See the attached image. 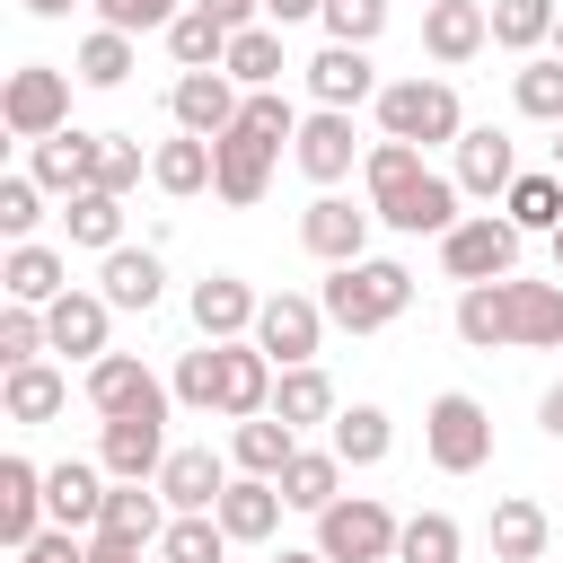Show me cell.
<instances>
[{
    "instance_id": "6da1fadb",
    "label": "cell",
    "mask_w": 563,
    "mask_h": 563,
    "mask_svg": "<svg viewBox=\"0 0 563 563\" xmlns=\"http://www.w3.org/2000/svg\"><path fill=\"white\" fill-rule=\"evenodd\" d=\"M361 185H369V211H378V229H396V238H449L466 211V194H457V176H440L422 150H405V141H369V158H361Z\"/></svg>"
},
{
    "instance_id": "7a4b0ae2",
    "label": "cell",
    "mask_w": 563,
    "mask_h": 563,
    "mask_svg": "<svg viewBox=\"0 0 563 563\" xmlns=\"http://www.w3.org/2000/svg\"><path fill=\"white\" fill-rule=\"evenodd\" d=\"M317 308H325V325H343V334H387V325L413 308V273H405L396 255L334 264L325 290H317Z\"/></svg>"
},
{
    "instance_id": "3957f363",
    "label": "cell",
    "mask_w": 563,
    "mask_h": 563,
    "mask_svg": "<svg viewBox=\"0 0 563 563\" xmlns=\"http://www.w3.org/2000/svg\"><path fill=\"white\" fill-rule=\"evenodd\" d=\"M378 141H405V150H457L466 141V106H457V88L449 79H387L378 88Z\"/></svg>"
},
{
    "instance_id": "277c9868",
    "label": "cell",
    "mask_w": 563,
    "mask_h": 563,
    "mask_svg": "<svg viewBox=\"0 0 563 563\" xmlns=\"http://www.w3.org/2000/svg\"><path fill=\"white\" fill-rule=\"evenodd\" d=\"M422 457H431L440 475H475V466H493V413H484L466 387L431 396V413H422Z\"/></svg>"
},
{
    "instance_id": "5b68a950",
    "label": "cell",
    "mask_w": 563,
    "mask_h": 563,
    "mask_svg": "<svg viewBox=\"0 0 563 563\" xmlns=\"http://www.w3.org/2000/svg\"><path fill=\"white\" fill-rule=\"evenodd\" d=\"M396 537H405V519H396L378 493H343V501L317 519V554H325V563H396Z\"/></svg>"
},
{
    "instance_id": "8992f818",
    "label": "cell",
    "mask_w": 563,
    "mask_h": 563,
    "mask_svg": "<svg viewBox=\"0 0 563 563\" xmlns=\"http://www.w3.org/2000/svg\"><path fill=\"white\" fill-rule=\"evenodd\" d=\"M440 273H449L457 290H475V282H510V273H519V229H510L501 211H466V220L440 238Z\"/></svg>"
},
{
    "instance_id": "52a82bcc",
    "label": "cell",
    "mask_w": 563,
    "mask_h": 563,
    "mask_svg": "<svg viewBox=\"0 0 563 563\" xmlns=\"http://www.w3.org/2000/svg\"><path fill=\"white\" fill-rule=\"evenodd\" d=\"M88 405H97V422H167L176 387H167L141 352H106V361L88 369Z\"/></svg>"
},
{
    "instance_id": "ba28073f",
    "label": "cell",
    "mask_w": 563,
    "mask_h": 563,
    "mask_svg": "<svg viewBox=\"0 0 563 563\" xmlns=\"http://www.w3.org/2000/svg\"><path fill=\"white\" fill-rule=\"evenodd\" d=\"M0 123H9L26 150L53 141V132H70V70H53V62H18L9 88H0Z\"/></svg>"
},
{
    "instance_id": "9c48e42d",
    "label": "cell",
    "mask_w": 563,
    "mask_h": 563,
    "mask_svg": "<svg viewBox=\"0 0 563 563\" xmlns=\"http://www.w3.org/2000/svg\"><path fill=\"white\" fill-rule=\"evenodd\" d=\"M246 343H255L273 369H308L317 343H325V308H317L308 290H264V317H255Z\"/></svg>"
},
{
    "instance_id": "30bf717a",
    "label": "cell",
    "mask_w": 563,
    "mask_h": 563,
    "mask_svg": "<svg viewBox=\"0 0 563 563\" xmlns=\"http://www.w3.org/2000/svg\"><path fill=\"white\" fill-rule=\"evenodd\" d=\"M290 158H299V176L317 185V194H334L361 158H369V141L352 132V114H334V106H308L299 114V141H290Z\"/></svg>"
},
{
    "instance_id": "8fae6325",
    "label": "cell",
    "mask_w": 563,
    "mask_h": 563,
    "mask_svg": "<svg viewBox=\"0 0 563 563\" xmlns=\"http://www.w3.org/2000/svg\"><path fill=\"white\" fill-rule=\"evenodd\" d=\"M238 106H246V88H238L229 70H176V88H167V114H176V132H194V141H220V132H238Z\"/></svg>"
},
{
    "instance_id": "7c38bea8",
    "label": "cell",
    "mask_w": 563,
    "mask_h": 563,
    "mask_svg": "<svg viewBox=\"0 0 563 563\" xmlns=\"http://www.w3.org/2000/svg\"><path fill=\"white\" fill-rule=\"evenodd\" d=\"M97 158H106V132H53V141H35L26 150V176L53 194V202H79V194H97Z\"/></svg>"
},
{
    "instance_id": "4fadbf2b",
    "label": "cell",
    "mask_w": 563,
    "mask_h": 563,
    "mask_svg": "<svg viewBox=\"0 0 563 563\" xmlns=\"http://www.w3.org/2000/svg\"><path fill=\"white\" fill-rule=\"evenodd\" d=\"M273 158H282V150H273L264 132H246V123L220 132V141H211V194H220L229 211H255L264 185H273Z\"/></svg>"
},
{
    "instance_id": "5bb4252c",
    "label": "cell",
    "mask_w": 563,
    "mask_h": 563,
    "mask_svg": "<svg viewBox=\"0 0 563 563\" xmlns=\"http://www.w3.org/2000/svg\"><path fill=\"white\" fill-rule=\"evenodd\" d=\"M369 229H378V211H361V202H343V194H317L308 211H299V246L334 273V264H361L369 255Z\"/></svg>"
},
{
    "instance_id": "9a60e30c",
    "label": "cell",
    "mask_w": 563,
    "mask_h": 563,
    "mask_svg": "<svg viewBox=\"0 0 563 563\" xmlns=\"http://www.w3.org/2000/svg\"><path fill=\"white\" fill-rule=\"evenodd\" d=\"M185 308H194V334H202V343H246L255 317H264V290L238 282V273H202V282L185 290Z\"/></svg>"
},
{
    "instance_id": "2e32d148",
    "label": "cell",
    "mask_w": 563,
    "mask_h": 563,
    "mask_svg": "<svg viewBox=\"0 0 563 563\" xmlns=\"http://www.w3.org/2000/svg\"><path fill=\"white\" fill-rule=\"evenodd\" d=\"M299 79H308V97L317 106H334V114H352V106H378V70H369V53L361 44H317L308 62H299Z\"/></svg>"
},
{
    "instance_id": "e0dca14e",
    "label": "cell",
    "mask_w": 563,
    "mask_h": 563,
    "mask_svg": "<svg viewBox=\"0 0 563 563\" xmlns=\"http://www.w3.org/2000/svg\"><path fill=\"white\" fill-rule=\"evenodd\" d=\"M449 176H457V194H466V202H493V211H501V194L519 185V141H510V132H493V123H466V141H457V167H449Z\"/></svg>"
},
{
    "instance_id": "ac0fdd59",
    "label": "cell",
    "mask_w": 563,
    "mask_h": 563,
    "mask_svg": "<svg viewBox=\"0 0 563 563\" xmlns=\"http://www.w3.org/2000/svg\"><path fill=\"white\" fill-rule=\"evenodd\" d=\"M106 325H114L106 290H79V282H70V290L44 308V334H53V352H62V361H79V369H97V361L114 352V343H106Z\"/></svg>"
},
{
    "instance_id": "d6986e66",
    "label": "cell",
    "mask_w": 563,
    "mask_h": 563,
    "mask_svg": "<svg viewBox=\"0 0 563 563\" xmlns=\"http://www.w3.org/2000/svg\"><path fill=\"white\" fill-rule=\"evenodd\" d=\"M97 290H106L114 317H150V308L167 299V264H158V246H114V255H97Z\"/></svg>"
},
{
    "instance_id": "ffe728a7",
    "label": "cell",
    "mask_w": 563,
    "mask_h": 563,
    "mask_svg": "<svg viewBox=\"0 0 563 563\" xmlns=\"http://www.w3.org/2000/svg\"><path fill=\"white\" fill-rule=\"evenodd\" d=\"M106 493H114V475H106L97 457H62V466H44V510H53V528H88V537H97Z\"/></svg>"
},
{
    "instance_id": "44dd1931",
    "label": "cell",
    "mask_w": 563,
    "mask_h": 563,
    "mask_svg": "<svg viewBox=\"0 0 563 563\" xmlns=\"http://www.w3.org/2000/svg\"><path fill=\"white\" fill-rule=\"evenodd\" d=\"M484 44H493V9H484V0H431V9H422V53H431L440 70H466Z\"/></svg>"
},
{
    "instance_id": "7402d4cb",
    "label": "cell",
    "mask_w": 563,
    "mask_h": 563,
    "mask_svg": "<svg viewBox=\"0 0 563 563\" xmlns=\"http://www.w3.org/2000/svg\"><path fill=\"white\" fill-rule=\"evenodd\" d=\"M229 457L220 449H167V466H158V501L185 519V510H220V493H229Z\"/></svg>"
},
{
    "instance_id": "603a6c76",
    "label": "cell",
    "mask_w": 563,
    "mask_h": 563,
    "mask_svg": "<svg viewBox=\"0 0 563 563\" xmlns=\"http://www.w3.org/2000/svg\"><path fill=\"white\" fill-rule=\"evenodd\" d=\"M44 528H53V510H44V466H35V457H0V545L26 554Z\"/></svg>"
},
{
    "instance_id": "cb8c5ba5",
    "label": "cell",
    "mask_w": 563,
    "mask_h": 563,
    "mask_svg": "<svg viewBox=\"0 0 563 563\" xmlns=\"http://www.w3.org/2000/svg\"><path fill=\"white\" fill-rule=\"evenodd\" d=\"M273 387H282V369H273L255 343H220V422L273 413Z\"/></svg>"
},
{
    "instance_id": "d4e9b609",
    "label": "cell",
    "mask_w": 563,
    "mask_h": 563,
    "mask_svg": "<svg viewBox=\"0 0 563 563\" xmlns=\"http://www.w3.org/2000/svg\"><path fill=\"white\" fill-rule=\"evenodd\" d=\"M282 484L273 475H229V493H220V528H229V545H273V528H282Z\"/></svg>"
},
{
    "instance_id": "484cf974",
    "label": "cell",
    "mask_w": 563,
    "mask_h": 563,
    "mask_svg": "<svg viewBox=\"0 0 563 563\" xmlns=\"http://www.w3.org/2000/svg\"><path fill=\"white\" fill-rule=\"evenodd\" d=\"M0 290H9V308H53V299L70 290V264H62V246H44V238L9 246V255H0Z\"/></svg>"
},
{
    "instance_id": "4316f807",
    "label": "cell",
    "mask_w": 563,
    "mask_h": 563,
    "mask_svg": "<svg viewBox=\"0 0 563 563\" xmlns=\"http://www.w3.org/2000/svg\"><path fill=\"white\" fill-rule=\"evenodd\" d=\"M97 466H106L114 484H158V466H167V422H106V431H97Z\"/></svg>"
},
{
    "instance_id": "83f0119b",
    "label": "cell",
    "mask_w": 563,
    "mask_h": 563,
    "mask_svg": "<svg viewBox=\"0 0 563 563\" xmlns=\"http://www.w3.org/2000/svg\"><path fill=\"white\" fill-rule=\"evenodd\" d=\"M510 352H563V282L510 273Z\"/></svg>"
},
{
    "instance_id": "f1b7e54d",
    "label": "cell",
    "mask_w": 563,
    "mask_h": 563,
    "mask_svg": "<svg viewBox=\"0 0 563 563\" xmlns=\"http://www.w3.org/2000/svg\"><path fill=\"white\" fill-rule=\"evenodd\" d=\"M70 405V378L53 369V361H26V369H0V413L18 422V431H35V422H53Z\"/></svg>"
},
{
    "instance_id": "f546056e",
    "label": "cell",
    "mask_w": 563,
    "mask_h": 563,
    "mask_svg": "<svg viewBox=\"0 0 563 563\" xmlns=\"http://www.w3.org/2000/svg\"><path fill=\"white\" fill-rule=\"evenodd\" d=\"M484 537H493V563H545V537H554V519H545V501H528V493H501Z\"/></svg>"
},
{
    "instance_id": "4dcf8cb0",
    "label": "cell",
    "mask_w": 563,
    "mask_h": 563,
    "mask_svg": "<svg viewBox=\"0 0 563 563\" xmlns=\"http://www.w3.org/2000/svg\"><path fill=\"white\" fill-rule=\"evenodd\" d=\"M343 475H352V466H343L334 449H308V440H299V457L282 466V501L308 510V519H325V510L343 501Z\"/></svg>"
},
{
    "instance_id": "1f68e13d",
    "label": "cell",
    "mask_w": 563,
    "mask_h": 563,
    "mask_svg": "<svg viewBox=\"0 0 563 563\" xmlns=\"http://www.w3.org/2000/svg\"><path fill=\"white\" fill-rule=\"evenodd\" d=\"M167 501H158V484H114L106 493V519H97V537H114V545H158L167 537Z\"/></svg>"
},
{
    "instance_id": "d6a6232c",
    "label": "cell",
    "mask_w": 563,
    "mask_h": 563,
    "mask_svg": "<svg viewBox=\"0 0 563 563\" xmlns=\"http://www.w3.org/2000/svg\"><path fill=\"white\" fill-rule=\"evenodd\" d=\"M290 457H299V431H290L282 413H255V422L229 431V466H238V475H273V484H282Z\"/></svg>"
},
{
    "instance_id": "836d02e7",
    "label": "cell",
    "mask_w": 563,
    "mask_h": 563,
    "mask_svg": "<svg viewBox=\"0 0 563 563\" xmlns=\"http://www.w3.org/2000/svg\"><path fill=\"white\" fill-rule=\"evenodd\" d=\"M501 220H510L519 238H554V229H563V176H554V167H519V185L501 194Z\"/></svg>"
},
{
    "instance_id": "e575fe53",
    "label": "cell",
    "mask_w": 563,
    "mask_h": 563,
    "mask_svg": "<svg viewBox=\"0 0 563 563\" xmlns=\"http://www.w3.org/2000/svg\"><path fill=\"white\" fill-rule=\"evenodd\" d=\"M150 185H158L167 202H194V194H211V141H194V132L158 141V150H150Z\"/></svg>"
},
{
    "instance_id": "d590c367",
    "label": "cell",
    "mask_w": 563,
    "mask_h": 563,
    "mask_svg": "<svg viewBox=\"0 0 563 563\" xmlns=\"http://www.w3.org/2000/svg\"><path fill=\"white\" fill-rule=\"evenodd\" d=\"M457 343L466 352H510V282L457 290Z\"/></svg>"
},
{
    "instance_id": "8d00e7d4",
    "label": "cell",
    "mask_w": 563,
    "mask_h": 563,
    "mask_svg": "<svg viewBox=\"0 0 563 563\" xmlns=\"http://www.w3.org/2000/svg\"><path fill=\"white\" fill-rule=\"evenodd\" d=\"M273 413L290 422V431H334V413H343V396H334V378L308 361V369H282V387H273Z\"/></svg>"
},
{
    "instance_id": "74e56055",
    "label": "cell",
    "mask_w": 563,
    "mask_h": 563,
    "mask_svg": "<svg viewBox=\"0 0 563 563\" xmlns=\"http://www.w3.org/2000/svg\"><path fill=\"white\" fill-rule=\"evenodd\" d=\"M325 449H334L343 466H387V449H396L387 405H343V413H334V431H325Z\"/></svg>"
},
{
    "instance_id": "f35d334b",
    "label": "cell",
    "mask_w": 563,
    "mask_h": 563,
    "mask_svg": "<svg viewBox=\"0 0 563 563\" xmlns=\"http://www.w3.org/2000/svg\"><path fill=\"white\" fill-rule=\"evenodd\" d=\"M132 70H141V44L114 35V26H88L79 53H70V79H79V88H123Z\"/></svg>"
},
{
    "instance_id": "ab89813d",
    "label": "cell",
    "mask_w": 563,
    "mask_h": 563,
    "mask_svg": "<svg viewBox=\"0 0 563 563\" xmlns=\"http://www.w3.org/2000/svg\"><path fill=\"white\" fill-rule=\"evenodd\" d=\"M220 70H229L246 97H255V88H282V70H290V62H282V26H238Z\"/></svg>"
},
{
    "instance_id": "60d3db41",
    "label": "cell",
    "mask_w": 563,
    "mask_h": 563,
    "mask_svg": "<svg viewBox=\"0 0 563 563\" xmlns=\"http://www.w3.org/2000/svg\"><path fill=\"white\" fill-rule=\"evenodd\" d=\"M554 18H563L554 0H493V44L528 62V53H545V44H554Z\"/></svg>"
},
{
    "instance_id": "b9f144b4",
    "label": "cell",
    "mask_w": 563,
    "mask_h": 563,
    "mask_svg": "<svg viewBox=\"0 0 563 563\" xmlns=\"http://www.w3.org/2000/svg\"><path fill=\"white\" fill-rule=\"evenodd\" d=\"M510 106H519L528 123H563V53H528V62L510 70Z\"/></svg>"
},
{
    "instance_id": "7bdbcfd3",
    "label": "cell",
    "mask_w": 563,
    "mask_h": 563,
    "mask_svg": "<svg viewBox=\"0 0 563 563\" xmlns=\"http://www.w3.org/2000/svg\"><path fill=\"white\" fill-rule=\"evenodd\" d=\"M62 229H70V246H88V255L132 246V238H123V202H114V194H79V202H62Z\"/></svg>"
},
{
    "instance_id": "ee69618b",
    "label": "cell",
    "mask_w": 563,
    "mask_h": 563,
    "mask_svg": "<svg viewBox=\"0 0 563 563\" xmlns=\"http://www.w3.org/2000/svg\"><path fill=\"white\" fill-rule=\"evenodd\" d=\"M167 62H176V70H220V62H229V26L202 18V9H185V18L167 26Z\"/></svg>"
},
{
    "instance_id": "f6af8a7d",
    "label": "cell",
    "mask_w": 563,
    "mask_h": 563,
    "mask_svg": "<svg viewBox=\"0 0 563 563\" xmlns=\"http://www.w3.org/2000/svg\"><path fill=\"white\" fill-rule=\"evenodd\" d=\"M457 554H466V528L449 510H413L396 537V563H457Z\"/></svg>"
},
{
    "instance_id": "bcb514c9",
    "label": "cell",
    "mask_w": 563,
    "mask_h": 563,
    "mask_svg": "<svg viewBox=\"0 0 563 563\" xmlns=\"http://www.w3.org/2000/svg\"><path fill=\"white\" fill-rule=\"evenodd\" d=\"M158 563H229V528H220L211 510H185V519H167Z\"/></svg>"
},
{
    "instance_id": "7dc6e473",
    "label": "cell",
    "mask_w": 563,
    "mask_h": 563,
    "mask_svg": "<svg viewBox=\"0 0 563 563\" xmlns=\"http://www.w3.org/2000/svg\"><path fill=\"white\" fill-rule=\"evenodd\" d=\"M88 9H97V26H114V35H132V44H141V35H167L194 0H88Z\"/></svg>"
},
{
    "instance_id": "c3c4849f",
    "label": "cell",
    "mask_w": 563,
    "mask_h": 563,
    "mask_svg": "<svg viewBox=\"0 0 563 563\" xmlns=\"http://www.w3.org/2000/svg\"><path fill=\"white\" fill-rule=\"evenodd\" d=\"M167 387H176V405H185V413H220V343H194V352L176 361V378H167Z\"/></svg>"
},
{
    "instance_id": "681fc988",
    "label": "cell",
    "mask_w": 563,
    "mask_h": 563,
    "mask_svg": "<svg viewBox=\"0 0 563 563\" xmlns=\"http://www.w3.org/2000/svg\"><path fill=\"white\" fill-rule=\"evenodd\" d=\"M317 26H325V44H361V53H369V44L387 35V0H325Z\"/></svg>"
},
{
    "instance_id": "f907efd6",
    "label": "cell",
    "mask_w": 563,
    "mask_h": 563,
    "mask_svg": "<svg viewBox=\"0 0 563 563\" xmlns=\"http://www.w3.org/2000/svg\"><path fill=\"white\" fill-rule=\"evenodd\" d=\"M35 220H44V185L18 167V176H0V238L9 246H26L35 238Z\"/></svg>"
},
{
    "instance_id": "816d5d0a",
    "label": "cell",
    "mask_w": 563,
    "mask_h": 563,
    "mask_svg": "<svg viewBox=\"0 0 563 563\" xmlns=\"http://www.w3.org/2000/svg\"><path fill=\"white\" fill-rule=\"evenodd\" d=\"M44 352H53L44 308H0V369H26V361H44Z\"/></svg>"
},
{
    "instance_id": "f5cc1de1",
    "label": "cell",
    "mask_w": 563,
    "mask_h": 563,
    "mask_svg": "<svg viewBox=\"0 0 563 563\" xmlns=\"http://www.w3.org/2000/svg\"><path fill=\"white\" fill-rule=\"evenodd\" d=\"M238 123H246V132H264L273 150H282V141H299V106H290L282 88H255V97L238 106Z\"/></svg>"
},
{
    "instance_id": "db71d44e",
    "label": "cell",
    "mask_w": 563,
    "mask_h": 563,
    "mask_svg": "<svg viewBox=\"0 0 563 563\" xmlns=\"http://www.w3.org/2000/svg\"><path fill=\"white\" fill-rule=\"evenodd\" d=\"M141 176H150L141 141H132V132H106V158H97V194H114V202H123V194H132Z\"/></svg>"
},
{
    "instance_id": "11a10c76",
    "label": "cell",
    "mask_w": 563,
    "mask_h": 563,
    "mask_svg": "<svg viewBox=\"0 0 563 563\" xmlns=\"http://www.w3.org/2000/svg\"><path fill=\"white\" fill-rule=\"evenodd\" d=\"M18 563H88V545H79V528H44Z\"/></svg>"
},
{
    "instance_id": "9f6ffc18",
    "label": "cell",
    "mask_w": 563,
    "mask_h": 563,
    "mask_svg": "<svg viewBox=\"0 0 563 563\" xmlns=\"http://www.w3.org/2000/svg\"><path fill=\"white\" fill-rule=\"evenodd\" d=\"M194 9H202V18H220L229 35H238V26H264V0H194Z\"/></svg>"
},
{
    "instance_id": "6f0895ef",
    "label": "cell",
    "mask_w": 563,
    "mask_h": 563,
    "mask_svg": "<svg viewBox=\"0 0 563 563\" xmlns=\"http://www.w3.org/2000/svg\"><path fill=\"white\" fill-rule=\"evenodd\" d=\"M325 18V0H264V26H308Z\"/></svg>"
},
{
    "instance_id": "680465c9",
    "label": "cell",
    "mask_w": 563,
    "mask_h": 563,
    "mask_svg": "<svg viewBox=\"0 0 563 563\" xmlns=\"http://www.w3.org/2000/svg\"><path fill=\"white\" fill-rule=\"evenodd\" d=\"M537 431H545V440H563V378L537 396Z\"/></svg>"
},
{
    "instance_id": "91938a15",
    "label": "cell",
    "mask_w": 563,
    "mask_h": 563,
    "mask_svg": "<svg viewBox=\"0 0 563 563\" xmlns=\"http://www.w3.org/2000/svg\"><path fill=\"white\" fill-rule=\"evenodd\" d=\"M150 545H114V537H88V563H141Z\"/></svg>"
},
{
    "instance_id": "94428289",
    "label": "cell",
    "mask_w": 563,
    "mask_h": 563,
    "mask_svg": "<svg viewBox=\"0 0 563 563\" xmlns=\"http://www.w3.org/2000/svg\"><path fill=\"white\" fill-rule=\"evenodd\" d=\"M18 9H26V18H70L79 0H18Z\"/></svg>"
},
{
    "instance_id": "6125c7cd",
    "label": "cell",
    "mask_w": 563,
    "mask_h": 563,
    "mask_svg": "<svg viewBox=\"0 0 563 563\" xmlns=\"http://www.w3.org/2000/svg\"><path fill=\"white\" fill-rule=\"evenodd\" d=\"M264 563H325L317 545H282V554H264Z\"/></svg>"
},
{
    "instance_id": "be15d7a7",
    "label": "cell",
    "mask_w": 563,
    "mask_h": 563,
    "mask_svg": "<svg viewBox=\"0 0 563 563\" xmlns=\"http://www.w3.org/2000/svg\"><path fill=\"white\" fill-rule=\"evenodd\" d=\"M545 255H554V282H563V229H554V238H545Z\"/></svg>"
},
{
    "instance_id": "e7e4bbea",
    "label": "cell",
    "mask_w": 563,
    "mask_h": 563,
    "mask_svg": "<svg viewBox=\"0 0 563 563\" xmlns=\"http://www.w3.org/2000/svg\"><path fill=\"white\" fill-rule=\"evenodd\" d=\"M545 167H554V176H563V123H554V158H545Z\"/></svg>"
},
{
    "instance_id": "03108f58",
    "label": "cell",
    "mask_w": 563,
    "mask_h": 563,
    "mask_svg": "<svg viewBox=\"0 0 563 563\" xmlns=\"http://www.w3.org/2000/svg\"><path fill=\"white\" fill-rule=\"evenodd\" d=\"M545 53H563V18H554V44H545Z\"/></svg>"
},
{
    "instance_id": "003e7915",
    "label": "cell",
    "mask_w": 563,
    "mask_h": 563,
    "mask_svg": "<svg viewBox=\"0 0 563 563\" xmlns=\"http://www.w3.org/2000/svg\"><path fill=\"white\" fill-rule=\"evenodd\" d=\"M422 9H431V0H422Z\"/></svg>"
}]
</instances>
